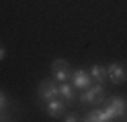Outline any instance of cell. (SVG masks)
Here are the masks:
<instances>
[{"instance_id": "5", "label": "cell", "mask_w": 127, "mask_h": 122, "mask_svg": "<svg viewBox=\"0 0 127 122\" xmlns=\"http://www.w3.org/2000/svg\"><path fill=\"white\" fill-rule=\"evenodd\" d=\"M72 86L76 89H86L88 86H92V77H90V73H86L84 69H74L72 71Z\"/></svg>"}, {"instance_id": "7", "label": "cell", "mask_w": 127, "mask_h": 122, "mask_svg": "<svg viewBox=\"0 0 127 122\" xmlns=\"http://www.w3.org/2000/svg\"><path fill=\"white\" fill-rule=\"evenodd\" d=\"M58 92H60V98L66 102V106H68V104H72V102L76 100L74 86H72V84H68V81H60V84H58Z\"/></svg>"}, {"instance_id": "6", "label": "cell", "mask_w": 127, "mask_h": 122, "mask_svg": "<svg viewBox=\"0 0 127 122\" xmlns=\"http://www.w3.org/2000/svg\"><path fill=\"white\" fill-rule=\"evenodd\" d=\"M45 112L49 114L51 118H60L64 112H66V102L62 100V98H53L45 104Z\"/></svg>"}, {"instance_id": "9", "label": "cell", "mask_w": 127, "mask_h": 122, "mask_svg": "<svg viewBox=\"0 0 127 122\" xmlns=\"http://www.w3.org/2000/svg\"><path fill=\"white\" fill-rule=\"evenodd\" d=\"M90 77L96 81V84H105V81L109 79L107 67H105V65H100V63H94L92 67H90Z\"/></svg>"}, {"instance_id": "3", "label": "cell", "mask_w": 127, "mask_h": 122, "mask_svg": "<svg viewBox=\"0 0 127 122\" xmlns=\"http://www.w3.org/2000/svg\"><path fill=\"white\" fill-rule=\"evenodd\" d=\"M105 110L111 116V120H113V118H121V116L127 114V100L121 98V96H113V98H109Z\"/></svg>"}, {"instance_id": "10", "label": "cell", "mask_w": 127, "mask_h": 122, "mask_svg": "<svg viewBox=\"0 0 127 122\" xmlns=\"http://www.w3.org/2000/svg\"><path fill=\"white\" fill-rule=\"evenodd\" d=\"M64 69H70V63L66 59H55L51 63V71H64Z\"/></svg>"}, {"instance_id": "2", "label": "cell", "mask_w": 127, "mask_h": 122, "mask_svg": "<svg viewBox=\"0 0 127 122\" xmlns=\"http://www.w3.org/2000/svg\"><path fill=\"white\" fill-rule=\"evenodd\" d=\"M37 96L41 102H49L53 98H58L60 92H58V81L53 79H41L39 81V87H37Z\"/></svg>"}, {"instance_id": "13", "label": "cell", "mask_w": 127, "mask_h": 122, "mask_svg": "<svg viewBox=\"0 0 127 122\" xmlns=\"http://www.w3.org/2000/svg\"><path fill=\"white\" fill-rule=\"evenodd\" d=\"M64 120H66V122H76V120H80V116H78L76 112H70V114H66Z\"/></svg>"}, {"instance_id": "12", "label": "cell", "mask_w": 127, "mask_h": 122, "mask_svg": "<svg viewBox=\"0 0 127 122\" xmlns=\"http://www.w3.org/2000/svg\"><path fill=\"white\" fill-rule=\"evenodd\" d=\"M8 104H10V102H8V98L4 96V92H0V112H4L6 108H8Z\"/></svg>"}, {"instance_id": "4", "label": "cell", "mask_w": 127, "mask_h": 122, "mask_svg": "<svg viewBox=\"0 0 127 122\" xmlns=\"http://www.w3.org/2000/svg\"><path fill=\"white\" fill-rule=\"evenodd\" d=\"M107 75H109L111 84L119 86L127 79V69H125L123 63H111V65H107Z\"/></svg>"}, {"instance_id": "1", "label": "cell", "mask_w": 127, "mask_h": 122, "mask_svg": "<svg viewBox=\"0 0 127 122\" xmlns=\"http://www.w3.org/2000/svg\"><path fill=\"white\" fill-rule=\"evenodd\" d=\"M105 100V84H96V86H88L86 89H82L78 102L80 106H96L98 102Z\"/></svg>"}, {"instance_id": "8", "label": "cell", "mask_w": 127, "mask_h": 122, "mask_svg": "<svg viewBox=\"0 0 127 122\" xmlns=\"http://www.w3.org/2000/svg\"><path fill=\"white\" fill-rule=\"evenodd\" d=\"M84 120H86V122H109L111 116L107 114L105 108H94V110H90L88 114H86Z\"/></svg>"}, {"instance_id": "11", "label": "cell", "mask_w": 127, "mask_h": 122, "mask_svg": "<svg viewBox=\"0 0 127 122\" xmlns=\"http://www.w3.org/2000/svg\"><path fill=\"white\" fill-rule=\"evenodd\" d=\"M53 77H55V81H68L70 77H72V73H70V69H64V71H53Z\"/></svg>"}, {"instance_id": "14", "label": "cell", "mask_w": 127, "mask_h": 122, "mask_svg": "<svg viewBox=\"0 0 127 122\" xmlns=\"http://www.w3.org/2000/svg\"><path fill=\"white\" fill-rule=\"evenodd\" d=\"M4 57H6V49H4L2 45H0V61H2V59H4Z\"/></svg>"}]
</instances>
